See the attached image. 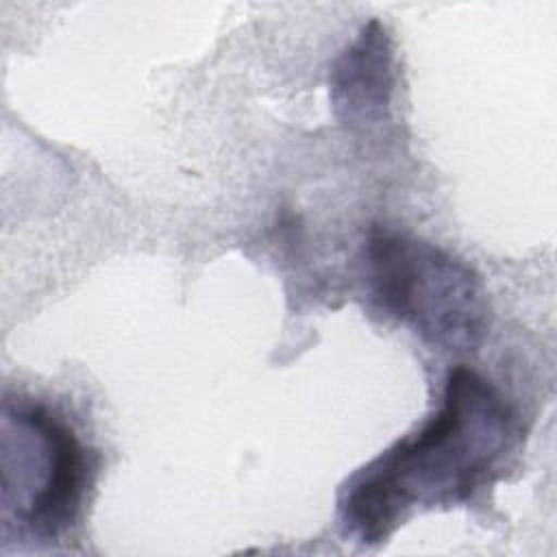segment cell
<instances>
[{
  "label": "cell",
  "mask_w": 557,
  "mask_h": 557,
  "mask_svg": "<svg viewBox=\"0 0 557 557\" xmlns=\"http://www.w3.org/2000/svg\"><path fill=\"white\" fill-rule=\"evenodd\" d=\"M94 463L76 426L37 398L2 407V518L30 544H54L78 522Z\"/></svg>",
  "instance_id": "3"
},
{
  "label": "cell",
  "mask_w": 557,
  "mask_h": 557,
  "mask_svg": "<svg viewBox=\"0 0 557 557\" xmlns=\"http://www.w3.org/2000/svg\"><path fill=\"white\" fill-rule=\"evenodd\" d=\"M520 435L518 413L500 389L455 366L440 409L346 481L337 498L342 535L376 546L416 511L468 503L500 476Z\"/></svg>",
  "instance_id": "1"
},
{
  "label": "cell",
  "mask_w": 557,
  "mask_h": 557,
  "mask_svg": "<svg viewBox=\"0 0 557 557\" xmlns=\"http://www.w3.org/2000/svg\"><path fill=\"white\" fill-rule=\"evenodd\" d=\"M372 307L446 352L476 350L490 326L481 276L463 259L405 231L374 226L361 248Z\"/></svg>",
  "instance_id": "2"
},
{
  "label": "cell",
  "mask_w": 557,
  "mask_h": 557,
  "mask_svg": "<svg viewBox=\"0 0 557 557\" xmlns=\"http://www.w3.org/2000/svg\"><path fill=\"white\" fill-rule=\"evenodd\" d=\"M394 50L381 22L372 20L339 54L331 72V104L352 133H370L389 120Z\"/></svg>",
  "instance_id": "4"
}]
</instances>
